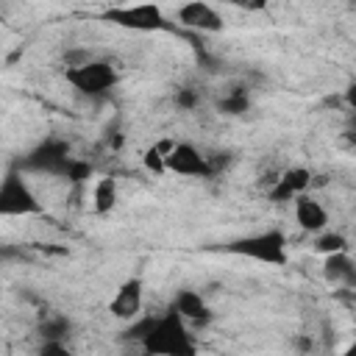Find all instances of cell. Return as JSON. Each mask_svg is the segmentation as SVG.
<instances>
[{"instance_id":"1","label":"cell","mask_w":356,"mask_h":356,"mask_svg":"<svg viewBox=\"0 0 356 356\" xmlns=\"http://www.w3.org/2000/svg\"><path fill=\"white\" fill-rule=\"evenodd\" d=\"M142 350L150 356H195L197 345L186 328V320L178 312H164L161 317H153L147 334L139 339Z\"/></svg>"},{"instance_id":"2","label":"cell","mask_w":356,"mask_h":356,"mask_svg":"<svg viewBox=\"0 0 356 356\" xmlns=\"http://www.w3.org/2000/svg\"><path fill=\"white\" fill-rule=\"evenodd\" d=\"M228 253L261 261V264H286V236L281 231H259L239 236L228 245Z\"/></svg>"},{"instance_id":"3","label":"cell","mask_w":356,"mask_h":356,"mask_svg":"<svg viewBox=\"0 0 356 356\" xmlns=\"http://www.w3.org/2000/svg\"><path fill=\"white\" fill-rule=\"evenodd\" d=\"M42 211L39 197L19 170H8L0 181V217H28Z\"/></svg>"},{"instance_id":"4","label":"cell","mask_w":356,"mask_h":356,"mask_svg":"<svg viewBox=\"0 0 356 356\" xmlns=\"http://www.w3.org/2000/svg\"><path fill=\"white\" fill-rule=\"evenodd\" d=\"M103 19H108V22H111V25H117V28L136 31V33H153V31L167 28L164 11H161L156 3H131V6H117V8H108V11L103 14Z\"/></svg>"},{"instance_id":"5","label":"cell","mask_w":356,"mask_h":356,"mask_svg":"<svg viewBox=\"0 0 356 356\" xmlns=\"http://www.w3.org/2000/svg\"><path fill=\"white\" fill-rule=\"evenodd\" d=\"M117 70L108 61H97V58H86L81 64L67 67V81L81 92V95H103L117 83Z\"/></svg>"},{"instance_id":"6","label":"cell","mask_w":356,"mask_h":356,"mask_svg":"<svg viewBox=\"0 0 356 356\" xmlns=\"http://www.w3.org/2000/svg\"><path fill=\"white\" fill-rule=\"evenodd\" d=\"M70 145L58 136H50L44 142H39L25 159H22V170H33V172H47L61 178L67 164H70Z\"/></svg>"},{"instance_id":"7","label":"cell","mask_w":356,"mask_h":356,"mask_svg":"<svg viewBox=\"0 0 356 356\" xmlns=\"http://www.w3.org/2000/svg\"><path fill=\"white\" fill-rule=\"evenodd\" d=\"M164 167L170 172L186 175V178H206L211 175V164L209 159L189 142H172V147L164 156Z\"/></svg>"},{"instance_id":"8","label":"cell","mask_w":356,"mask_h":356,"mask_svg":"<svg viewBox=\"0 0 356 356\" xmlns=\"http://www.w3.org/2000/svg\"><path fill=\"white\" fill-rule=\"evenodd\" d=\"M175 22L200 33H220L222 31V17L214 6H209L206 0H186L178 11H175Z\"/></svg>"},{"instance_id":"9","label":"cell","mask_w":356,"mask_h":356,"mask_svg":"<svg viewBox=\"0 0 356 356\" xmlns=\"http://www.w3.org/2000/svg\"><path fill=\"white\" fill-rule=\"evenodd\" d=\"M142 306H145V286L139 278H128L117 286V292L108 303V312L117 320H134L142 314Z\"/></svg>"},{"instance_id":"10","label":"cell","mask_w":356,"mask_h":356,"mask_svg":"<svg viewBox=\"0 0 356 356\" xmlns=\"http://www.w3.org/2000/svg\"><path fill=\"white\" fill-rule=\"evenodd\" d=\"M292 200H295V220H298V225H300L303 231H309V234L325 231V225H328V211H325V206H323L320 200L309 197L306 192L298 195V197H292Z\"/></svg>"},{"instance_id":"11","label":"cell","mask_w":356,"mask_h":356,"mask_svg":"<svg viewBox=\"0 0 356 356\" xmlns=\"http://www.w3.org/2000/svg\"><path fill=\"white\" fill-rule=\"evenodd\" d=\"M309 184H312V172L306 167H289L286 172H281V178L270 189V200H275V203L292 200V197L303 195L309 189Z\"/></svg>"},{"instance_id":"12","label":"cell","mask_w":356,"mask_h":356,"mask_svg":"<svg viewBox=\"0 0 356 356\" xmlns=\"http://www.w3.org/2000/svg\"><path fill=\"white\" fill-rule=\"evenodd\" d=\"M170 309L178 312L186 323H195V325H206V323L211 320V312H209L203 295L195 292V289H178L175 298H172V306H170Z\"/></svg>"},{"instance_id":"13","label":"cell","mask_w":356,"mask_h":356,"mask_svg":"<svg viewBox=\"0 0 356 356\" xmlns=\"http://www.w3.org/2000/svg\"><path fill=\"white\" fill-rule=\"evenodd\" d=\"M323 275H325L331 284L350 286V284L356 281V267H353V259L348 256V250L325 253V261H323Z\"/></svg>"},{"instance_id":"14","label":"cell","mask_w":356,"mask_h":356,"mask_svg":"<svg viewBox=\"0 0 356 356\" xmlns=\"http://www.w3.org/2000/svg\"><path fill=\"white\" fill-rule=\"evenodd\" d=\"M92 206L97 214H108L114 206H117V181L111 175L100 178L92 189Z\"/></svg>"},{"instance_id":"15","label":"cell","mask_w":356,"mask_h":356,"mask_svg":"<svg viewBox=\"0 0 356 356\" xmlns=\"http://www.w3.org/2000/svg\"><path fill=\"white\" fill-rule=\"evenodd\" d=\"M172 147V142H156V145H150L147 150H145V156H142V161H145V167L150 170V172H156V175H161L167 167H164V156H167V150Z\"/></svg>"},{"instance_id":"16","label":"cell","mask_w":356,"mask_h":356,"mask_svg":"<svg viewBox=\"0 0 356 356\" xmlns=\"http://www.w3.org/2000/svg\"><path fill=\"white\" fill-rule=\"evenodd\" d=\"M217 108H220L222 114L236 117V114H245V111L250 108V100H248V95H245V92H228V95H222V97H220Z\"/></svg>"},{"instance_id":"17","label":"cell","mask_w":356,"mask_h":356,"mask_svg":"<svg viewBox=\"0 0 356 356\" xmlns=\"http://www.w3.org/2000/svg\"><path fill=\"white\" fill-rule=\"evenodd\" d=\"M42 337L44 339H61L64 334H70V320L61 317V314H53V317H44L42 325H39Z\"/></svg>"},{"instance_id":"18","label":"cell","mask_w":356,"mask_h":356,"mask_svg":"<svg viewBox=\"0 0 356 356\" xmlns=\"http://www.w3.org/2000/svg\"><path fill=\"white\" fill-rule=\"evenodd\" d=\"M314 248L320 253H337V250H348V239L342 234H337V231H328V234H320L317 236Z\"/></svg>"},{"instance_id":"19","label":"cell","mask_w":356,"mask_h":356,"mask_svg":"<svg viewBox=\"0 0 356 356\" xmlns=\"http://www.w3.org/2000/svg\"><path fill=\"white\" fill-rule=\"evenodd\" d=\"M89 175H92V164L89 161L70 159V164H67V170H64L61 178H67L70 184H83V181H89Z\"/></svg>"},{"instance_id":"20","label":"cell","mask_w":356,"mask_h":356,"mask_svg":"<svg viewBox=\"0 0 356 356\" xmlns=\"http://www.w3.org/2000/svg\"><path fill=\"white\" fill-rule=\"evenodd\" d=\"M195 103H197V95L192 89H178L175 92V106L178 108H195Z\"/></svg>"},{"instance_id":"21","label":"cell","mask_w":356,"mask_h":356,"mask_svg":"<svg viewBox=\"0 0 356 356\" xmlns=\"http://www.w3.org/2000/svg\"><path fill=\"white\" fill-rule=\"evenodd\" d=\"M225 3H231L236 8H245V11H261V8H267L270 0H225Z\"/></svg>"},{"instance_id":"22","label":"cell","mask_w":356,"mask_h":356,"mask_svg":"<svg viewBox=\"0 0 356 356\" xmlns=\"http://www.w3.org/2000/svg\"><path fill=\"white\" fill-rule=\"evenodd\" d=\"M14 256H17L14 248H0V259H14Z\"/></svg>"}]
</instances>
